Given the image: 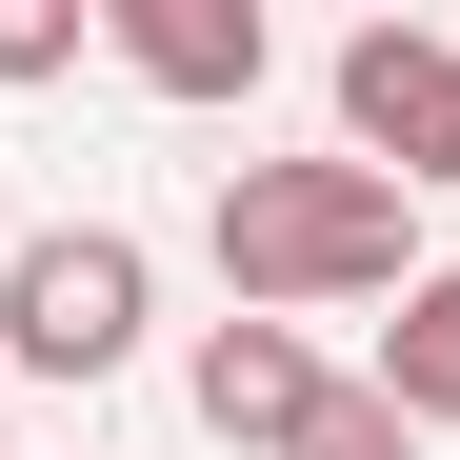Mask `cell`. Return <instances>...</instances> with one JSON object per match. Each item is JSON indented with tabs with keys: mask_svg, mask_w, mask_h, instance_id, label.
<instances>
[{
	"mask_svg": "<svg viewBox=\"0 0 460 460\" xmlns=\"http://www.w3.org/2000/svg\"><path fill=\"white\" fill-rule=\"evenodd\" d=\"M280 460H420V420L380 401V380H321V401H300V440Z\"/></svg>",
	"mask_w": 460,
	"mask_h": 460,
	"instance_id": "cell-7",
	"label": "cell"
},
{
	"mask_svg": "<svg viewBox=\"0 0 460 460\" xmlns=\"http://www.w3.org/2000/svg\"><path fill=\"white\" fill-rule=\"evenodd\" d=\"M140 321H161V261H140L120 220H40V241L0 261V380H120Z\"/></svg>",
	"mask_w": 460,
	"mask_h": 460,
	"instance_id": "cell-2",
	"label": "cell"
},
{
	"mask_svg": "<svg viewBox=\"0 0 460 460\" xmlns=\"http://www.w3.org/2000/svg\"><path fill=\"white\" fill-rule=\"evenodd\" d=\"M21 81H81V0H0V101Z\"/></svg>",
	"mask_w": 460,
	"mask_h": 460,
	"instance_id": "cell-8",
	"label": "cell"
},
{
	"mask_svg": "<svg viewBox=\"0 0 460 460\" xmlns=\"http://www.w3.org/2000/svg\"><path fill=\"white\" fill-rule=\"evenodd\" d=\"M440 120H460V40H440V21H360V40H341V161L420 181Z\"/></svg>",
	"mask_w": 460,
	"mask_h": 460,
	"instance_id": "cell-3",
	"label": "cell"
},
{
	"mask_svg": "<svg viewBox=\"0 0 460 460\" xmlns=\"http://www.w3.org/2000/svg\"><path fill=\"white\" fill-rule=\"evenodd\" d=\"M200 241H220V300H241V321L401 300L420 280V181H380V161H220Z\"/></svg>",
	"mask_w": 460,
	"mask_h": 460,
	"instance_id": "cell-1",
	"label": "cell"
},
{
	"mask_svg": "<svg viewBox=\"0 0 460 460\" xmlns=\"http://www.w3.org/2000/svg\"><path fill=\"white\" fill-rule=\"evenodd\" d=\"M420 181H460V120H440V161H420Z\"/></svg>",
	"mask_w": 460,
	"mask_h": 460,
	"instance_id": "cell-9",
	"label": "cell"
},
{
	"mask_svg": "<svg viewBox=\"0 0 460 460\" xmlns=\"http://www.w3.org/2000/svg\"><path fill=\"white\" fill-rule=\"evenodd\" d=\"M360 380H380L420 440L460 420V261H420V280H401V321H380V360H360Z\"/></svg>",
	"mask_w": 460,
	"mask_h": 460,
	"instance_id": "cell-6",
	"label": "cell"
},
{
	"mask_svg": "<svg viewBox=\"0 0 460 460\" xmlns=\"http://www.w3.org/2000/svg\"><path fill=\"white\" fill-rule=\"evenodd\" d=\"M181 401H200L220 440H261V460H280V440H300V401H321V341H300V321H220V341L181 360Z\"/></svg>",
	"mask_w": 460,
	"mask_h": 460,
	"instance_id": "cell-5",
	"label": "cell"
},
{
	"mask_svg": "<svg viewBox=\"0 0 460 460\" xmlns=\"http://www.w3.org/2000/svg\"><path fill=\"white\" fill-rule=\"evenodd\" d=\"M120 81H161V101H261V60H280V21L261 0H120Z\"/></svg>",
	"mask_w": 460,
	"mask_h": 460,
	"instance_id": "cell-4",
	"label": "cell"
}]
</instances>
